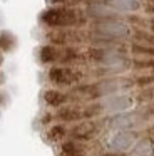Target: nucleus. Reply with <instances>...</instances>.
Wrapping results in <instances>:
<instances>
[{
  "label": "nucleus",
  "mask_w": 154,
  "mask_h": 156,
  "mask_svg": "<svg viewBox=\"0 0 154 156\" xmlns=\"http://www.w3.org/2000/svg\"><path fill=\"white\" fill-rule=\"evenodd\" d=\"M102 104L104 111H109V112H121V111H126L127 108L132 106V99L127 98V96H110L107 98Z\"/></svg>",
  "instance_id": "6"
},
{
  "label": "nucleus",
  "mask_w": 154,
  "mask_h": 156,
  "mask_svg": "<svg viewBox=\"0 0 154 156\" xmlns=\"http://www.w3.org/2000/svg\"><path fill=\"white\" fill-rule=\"evenodd\" d=\"M67 136H69V129L64 124H54V126H50L49 131H47V139H49L50 143L64 141Z\"/></svg>",
  "instance_id": "12"
},
{
  "label": "nucleus",
  "mask_w": 154,
  "mask_h": 156,
  "mask_svg": "<svg viewBox=\"0 0 154 156\" xmlns=\"http://www.w3.org/2000/svg\"><path fill=\"white\" fill-rule=\"evenodd\" d=\"M49 41L52 42L54 45H65L69 42H74V39H79L75 34L72 32H67V30H55V32H50L47 34Z\"/></svg>",
  "instance_id": "11"
},
{
  "label": "nucleus",
  "mask_w": 154,
  "mask_h": 156,
  "mask_svg": "<svg viewBox=\"0 0 154 156\" xmlns=\"http://www.w3.org/2000/svg\"><path fill=\"white\" fill-rule=\"evenodd\" d=\"M54 118L60 122H80L84 119V112L79 106H62L57 109Z\"/></svg>",
  "instance_id": "5"
},
{
  "label": "nucleus",
  "mask_w": 154,
  "mask_h": 156,
  "mask_svg": "<svg viewBox=\"0 0 154 156\" xmlns=\"http://www.w3.org/2000/svg\"><path fill=\"white\" fill-rule=\"evenodd\" d=\"M39 59L42 64H54L60 59V52L55 45H44L39 51Z\"/></svg>",
  "instance_id": "10"
},
{
  "label": "nucleus",
  "mask_w": 154,
  "mask_h": 156,
  "mask_svg": "<svg viewBox=\"0 0 154 156\" xmlns=\"http://www.w3.org/2000/svg\"><path fill=\"white\" fill-rule=\"evenodd\" d=\"M59 154L60 156H86L87 148L84 146V143L67 139V141H62V144H60Z\"/></svg>",
  "instance_id": "8"
},
{
  "label": "nucleus",
  "mask_w": 154,
  "mask_h": 156,
  "mask_svg": "<svg viewBox=\"0 0 154 156\" xmlns=\"http://www.w3.org/2000/svg\"><path fill=\"white\" fill-rule=\"evenodd\" d=\"M47 77L52 82L54 86H59V87H69V86H75L80 82L82 74L79 71L72 67H64V66H55V67H50L47 72Z\"/></svg>",
  "instance_id": "2"
},
{
  "label": "nucleus",
  "mask_w": 154,
  "mask_h": 156,
  "mask_svg": "<svg viewBox=\"0 0 154 156\" xmlns=\"http://www.w3.org/2000/svg\"><path fill=\"white\" fill-rule=\"evenodd\" d=\"M40 22L50 29H64L80 24V17L79 12L70 7H50L40 14Z\"/></svg>",
  "instance_id": "1"
},
{
  "label": "nucleus",
  "mask_w": 154,
  "mask_h": 156,
  "mask_svg": "<svg viewBox=\"0 0 154 156\" xmlns=\"http://www.w3.org/2000/svg\"><path fill=\"white\" fill-rule=\"evenodd\" d=\"M152 98H154V89H147V91L141 92V94L137 96V101H139V102H144V101H151Z\"/></svg>",
  "instance_id": "19"
},
{
  "label": "nucleus",
  "mask_w": 154,
  "mask_h": 156,
  "mask_svg": "<svg viewBox=\"0 0 154 156\" xmlns=\"http://www.w3.org/2000/svg\"><path fill=\"white\" fill-rule=\"evenodd\" d=\"M146 12H152V14H154V5H147V7H146Z\"/></svg>",
  "instance_id": "22"
},
{
  "label": "nucleus",
  "mask_w": 154,
  "mask_h": 156,
  "mask_svg": "<svg viewBox=\"0 0 154 156\" xmlns=\"http://www.w3.org/2000/svg\"><path fill=\"white\" fill-rule=\"evenodd\" d=\"M44 101H45V104L50 106V108L59 109V108H62V106H65L70 99H69V94L59 91V89H47V91L44 92Z\"/></svg>",
  "instance_id": "7"
},
{
  "label": "nucleus",
  "mask_w": 154,
  "mask_h": 156,
  "mask_svg": "<svg viewBox=\"0 0 154 156\" xmlns=\"http://www.w3.org/2000/svg\"><path fill=\"white\" fill-rule=\"evenodd\" d=\"M154 84V74L151 76H139L137 79H134V86H139V87H147V86Z\"/></svg>",
  "instance_id": "18"
},
{
  "label": "nucleus",
  "mask_w": 154,
  "mask_h": 156,
  "mask_svg": "<svg viewBox=\"0 0 154 156\" xmlns=\"http://www.w3.org/2000/svg\"><path fill=\"white\" fill-rule=\"evenodd\" d=\"M99 133V122L96 121H90V119H84V121L77 122L75 126L69 129V136L70 139L74 141H79V143H86L94 139Z\"/></svg>",
  "instance_id": "4"
},
{
  "label": "nucleus",
  "mask_w": 154,
  "mask_h": 156,
  "mask_svg": "<svg viewBox=\"0 0 154 156\" xmlns=\"http://www.w3.org/2000/svg\"><path fill=\"white\" fill-rule=\"evenodd\" d=\"M80 59V54L72 47H67L64 54H60V62H67V64H72V62H77Z\"/></svg>",
  "instance_id": "16"
},
{
  "label": "nucleus",
  "mask_w": 154,
  "mask_h": 156,
  "mask_svg": "<svg viewBox=\"0 0 154 156\" xmlns=\"http://www.w3.org/2000/svg\"><path fill=\"white\" fill-rule=\"evenodd\" d=\"M2 62H3V55L0 54V64H2Z\"/></svg>",
  "instance_id": "24"
},
{
  "label": "nucleus",
  "mask_w": 154,
  "mask_h": 156,
  "mask_svg": "<svg viewBox=\"0 0 154 156\" xmlns=\"http://www.w3.org/2000/svg\"><path fill=\"white\" fill-rule=\"evenodd\" d=\"M131 51H132V54H136V55H146V57H149V59L154 57V47H149V45L132 44Z\"/></svg>",
  "instance_id": "15"
},
{
  "label": "nucleus",
  "mask_w": 154,
  "mask_h": 156,
  "mask_svg": "<svg viewBox=\"0 0 154 156\" xmlns=\"http://www.w3.org/2000/svg\"><path fill=\"white\" fill-rule=\"evenodd\" d=\"M134 133L131 131H119L110 141V146H112L114 151H126L127 148H131L134 143Z\"/></svg>",
  "instance_id": "9"
},
{
  "label": "nucleus",
  "mask_w": 154,
  "mask_h": 156,
  "mask_svg": "<svg viewBox=\"0 0 154 156\" xmlns=\"http://www.w3.org/2000/svg\"><path fill=\"white\" fill-rule=\"evenodd\" d=\"M134 39L137 41H142L146 45L149 47H154V34H147L144 30H134Z\"/></svg>",
  "instance_id": "17"
},
{
  "label": "nucleus",
  "mask_w": 154,
  "mask_h": 156,
  "mask_svg": "<svg viewBox=\"0 0 154 156\" xmlns=\"http://www.w3.org/2000/svg\"><path fill=\"white\" fill-rule=\"evenodd\" d=\"M151 136L154 138V126H152V129H151Z\"/></svg>",
  "instance_id": "23"
},
{
  "label": "nucleus",
  "mask_w": 154,
  "mask_h": 156,
  "mask_svg": "<svg viewBox=\"0 0 154 156\" xmlns=\"http://www.w3.org/2000/svg\"><path fill=\"white\" fill-rule=\"evenodd\" d=\"M149 30H151V34H154V17H152V20L149 22Z\"/></svg>",
  "instance_id": "21"
},
{
  "label": "nucleus",
  "mask_w": 154,
  "mask_h": 156,
  "mask_svg": "<svg viewBox=\"0 0 154 156\" xmlns=\"http://www.w3.org/2000/svg\"><path fill=\"white\" fill-rule=\"evenodd\" d=\"M50 5H54V7H67V5H74L75 2H72V0H47Z\"/></svg>",
  "instance_id": "20"
},
{
  "label": "nucleus",
  "mask_w": 154,
  "mask_h": 156,
  "mask_svg": "<svg viewBox=\"0 0 154 156\" xmlns=\"http://www.w3.org/2000/svg\"><path fill=\"white\" fill-rule=\"evenodd\" d=\"M94 32L107 41H117L129 35V27L117 19H110V20H99L94 27Z\"/></svg>",
  "instance_id": "3"
},
{
  "label": "nucleus",
  "mask_w": 154,
  "mask_h": 156,
  "mask_svg": "<svg viewBox=\"0 0 154 156\" xmlns=\"http://www.w3.org/2000/svg\"><path fill=\"white\" fill-rule=\"evenodd\" d=\"M131 66L139 71H154V59H134Z\"/></svg>",
  "instance_id": "14"
},
{
  "label": "nucleus",
  "mask_w": 154,
  "mask_h": 156,
  "mask_svg": "<svg viewBox=\"0 0 154 156\" xmlns=\"http://www.w3.org/2000/svg\"><path fill=\"white\" fill-rule=\"evenodd\" d=\"M15 47V37L10 32H0V51L9 52Z\"/></svg>",
  "instance_id": "13"
}]
</instances>
